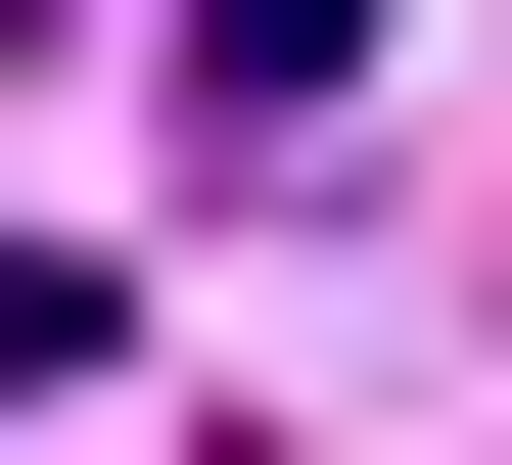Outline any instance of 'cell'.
Returning a JSON list of instances; mask_svg holds the SVG:
<instances>
[{
  "mask_svg": "<svg viewBox=\"0 0 512 465\" xmlns=\"http://www.w3.org/2000/svg\"><path fill=\"white\" fill-rule=\"evenodd\" d=\"M187 140H233V186H326V140H373V0H187Z\"/></svg>",
  "mask_w": 512,
  "mask_h": 465,
  "instance_id": "1",
  "label": "cell"
},
{
  "mask_svg": "<svg viewBox=\"0 0 512 465\" xmlns=\"http://www.w3.org/2000/svg\"><path fill=\"white\" fill-rule=\"evenodd\" d=\"M0 47H187V0H0Z\"/></svg>",
  "mask_w": 512,
  "mask_h": 465,
  "instance_id": "2",
  "label": "cell"
}]
</instances>
